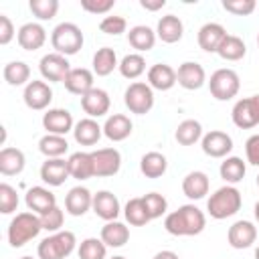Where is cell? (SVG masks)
I'll return each instance as SVG.
<instances>
[{
	"label": "cell",
	"mask_w": 259,
	"mask_h": 259,
	"mask_svg": "<svg viewBox=\"0 0 259 259\" xmlns=\"http://www.w3.org/2000/svg\"><path fill=\"white\" fill-rule=\"evenodd\" d=\"M206 227V214L196 204H182L168 212L164 219V229L174 237H194Z\"/></svg>",
	"instance_id": "obj_1"
},
{
	"label": "cell",
	"mask_w": 259,
	"mask_h": 259,
	"mask_svg": "<svg viewBox=\"0 0 259 259\" xmlns=\"http://www.w3.org/2000/svg\"><path fill=\"white\" fill-rule=\"evenodd\" d=\"M241 204H243V196L239 192L237 186L233 184H225L221 188H217L208 200H206V210L212 219L217 221H223V219H229V217H235L239 210H241Z\"/></svg>",
	"instance_id": "obj_2"
},
{
	"label": "cell",
	"mask_w": 259,
	"mask_h": 259,
	"mask_svg": "<svg viewBox=\"0 0 259 259\" xmlns=\"http://www.w3.org/2000/svg\"><path fill=\"white\" fill-rule=\"evenodd\" d=\"M40 231H42L40 217L34 214V212H30V210H24V212H16V217L10 221L8 231H6V237H8L10 247L20 249L28 241L36 239Z\"/></svg>",
	"instance_id": "obj_3"
},
{
	"label": "cell",
	"mask_w": 259,
	"mask_h": 259,
	"mask_svg": "<svg viewBox=\"0 0 259 259\" xmlns=\"http://www.w3.org/2000/svg\"><path fill=\"white\" fill-rule=\"evenodd\" d=\"M77 249V237L73 231H59L45 237L38 247L36 255L38 259H67Z\"/></svg>",
	"instance_id": "obj_4"
},
{
	"label": "cell",
	"mask_w": 259,
	"mask_h": 259,
	"mask_svg": "<svg viewBox=\"0 0 259 259\" xmlns=\"http://www.w3.org/2000/svg\"><path fill=\"white\" fill-rule=\"evenodd\" d=\"M83 42H85V36L75 22H61L51 32V45L55 53L65 57L77 55L83 49Z\"/></svg>",
	"instance_id": "obj_5"
},
{
	"label": "cell",
	"mask_w": 259,
	"mask_h": 259,
	"mask_svg": "<svg viewBox=\"0 0 259 259\" xmlns=\"http://www.w3.org/2000/svg\"><path fill=\"white\" fill-rule=\"evenodd\" d=\"M208 89H210V95L219 101H229L233 99L239 89H241V79H239V73L233 71V69H217L210 79H208Z\"/></svg>",
	"instance_id": "obj_6"
},
{
	"label": "cell",
	"mask_w": 259,
	"mask_h": 259,
	"mask_svg": "<svg viewBox=\"0 0 259 259\" xmlns=\"http://www.w3.org/2000/svg\"><path fill=\"white\" fill-rule=\"evenodd\" d=\"M125 107L136 115H146L154 107V89L144 81H134L123 93Z\"/></svg>",
	"instance_id": "obj_7"
},
{
	"label": "cell",
	"mask_w": 259,
	"mask_h": 259,
	"mask_svg": "<svg viewBox=\"0 0 259 259\" xmlns=\"http://www.w3.org/2000/svg\"><path fill=\"white\" fill-rule=\"evenodd\" d=\"M231 119L241 130H251V127L259 125V93L239 99L233 105Z\"/></svg>",
	"instance_id": "obj_8"
},
{
	"label": "cell",
	"mask_w": 259,
	"mask_h": 259,
	"mask_svg": "<svg viewBox=\"0 0 259 259\" xmlns=\"http://www.w3.org/2000/svg\"><path fill=\"white\" fill-rule=\"evenodd\" d=\"M95 178L115 176L121 168V154L117 148H97L91 152Z\"/></svg>",
	"instance_id": "obj_9"
},
{
	"label": "cell",
	"mask_w": 259,
	"mask_h": 259,
	"mask_svg": "<svg viewBox=\"0 0 259 259\" xmlns=\"http://www.w3.org/2000/svg\"><path fill=\"white\" fill-rule=\"evenodd\" d=\"M73 67L69 65L65 55L59 53H47L40 61H38V71L42 75V81H51V83H63L69 75Z\"/></svg>",
	"instance_id": "obj_10"
},
{
	"label": "cell",
	"mask_w": 259,
	"mask_h": 259,
	"mask_svg": "<svg viewBox=\"0 0 259 259\" xmlns=\"http://www.w3.org/2000/svg\"><path fill=\"white\" fill-rule=\"evenodd\" d=\"M22 99H24V105L28 109H34V111H42L51 105L53 101V89L47 81H40V79H32L26 87H24V93H22Z\"/></svg>",
	"instance_id": "obj_11"
},
{
	"label": "cell",
	"mask_w": 259,
	"mask_h": 259,
	"mask_svg": "<svg viewBox=\"0 0 259 259\" xmlns=\"http://www.w3.org/2000/svg\"><path fill=\"white\" fill-rule=\"evenodd\" d=\"M200 148L210 158H227L231 154V150H233V138L227 132L210 130V132H206L202 136Z\"/></svg>",
	"instance_id": "obj_12"
},
{
	"label": "cell",
	"mask_w": 259,
	"mask_h": 259,
	"mask_svg": "<svg viewBox=\"0 0 259 259\" xmlns=\"http://www.w3.org/2000/svg\"><path fill=\"white\" fill-rule=\"evenodd\" d=\"M42 127L47 130V134L67 136V134L73 132V127H75L73 113H71L69 109H63V107L47 109L45 115H42Z\"/></svg>",
	"instance_id": "obj_13"
},
{
	"label": "cell",
	"mask_w": 259,
	"mask_h": 259,
	"mask_svg": "<svg viewBox=\"0 0 259 259\" xmlns=\"http://www.w3.org/2000/svg\"><path fill=\"white\" fill-rule=\"evenodd\" d=\"M176 81L182 89L196 91L206 83V71L196 61H184L176 71Z\"/></svg>",
	"instance_id": "obj_14"
},
{
	"label": "cell",
	"mask_w": 259,
	"mask_h": 259,
	"mask_svg": "<svg viewBox=\"0 0 259 259\" xmlns=\"http://www.w3.org/2000/svg\"><path fill=\"white\" fill-rule=\"evenodd\" d=\"M227 241L233 249H249L257 241V227L251 221H235L227 231Z\"/></svg>",
	"instance_id": "obj_15"
},
{
	"label": "cell",
	"mask_w": 259,
	"mask_h": 259,
	"mask_svg": "<svg viewBox=\"0 0 259 259\" xmlns=\"http://www.w3.org/2000/svg\"><path fill=\"white\" fill-rule=\"evenodd\" d=\"M111 107V99H109V93L101 87H93L89 93H85L81 97V109L87 113V117H103Z\"/></svg>",
	"instance_id": "obj_16"
},
{
	"label": "cell",
	"mask_w": 259,
	"mask_h": 259,
	"mask_svg": "<svg viewBox=\"0 0 259 259\" xmlns=\"http://www.w3.org/2000/svg\"><path fill=\"white\" fill-rule=\"evenodd\" d=\"M24 202H26V208L30 212L40 217V214L49 212L53 206H57V196L47 186H32V188L26 190Z\"/></svg>",
	"instance_id": "obj_17"
},
{
	"label": "cell",
	"mask_w": 259,
	"mask_h": 259,
	"mask_svg": "<svg viewBox=\"0 0 259 259\" xmlns=\"http://www.w3.org/2000/svg\"><path fill=\"white\" fill-rule=\"evenodd\" d=\"M93 212L99 217V219H103L105 223H109V221H117V217H119V212H121V204H119V198L113 194V192H109V190H99V192H95L93 194Z\"/></svg>",
	"instance_id": "obj_18"
},
{
	"label": "cell",
	"mask_w": 259,
	"mask_h": 259,
	"mask_svg": "<svg viewBox=\"0 0 259 259\" xmlns=\"http://www.w3.org/2000/svg\"><path fill=\"white\" fill-rule=\"evenodd\" d=\"M93 206V194L85 186H73L65 196V210L71 217H83Z\"/></svg>",
	"instance_id": "obj_19"
},
{
	"label": "cell",
	"mask_w": 259,
	"mask_h": 259,
	"mask_svg": "<svg viewBox=\"0 0 259 259\" xmlns=\"http://www.w3.org/2000/svg\"><path fill=\"white\" fill-rule=\"evenodd\" d=\"M227 34L229 32H227V28L223 24H219V22H206V24H202L198 28L196 40H198V47L204 53H217Z\"/></svg>",
	"instance_id": "obj_20"
},
{
	"label": "cell",
	"mask_w": 259,
	"mask_h": 259,
	"mask_svg": "<svg viewBox=\"0 0 259 259\" xmlns=\"http://www.w3.org/2000/svg\"><path fill=\"white\" fill-rule=\"evenodd\" d=\"M16 40H18L20 49H24V51H38L47 42V30L38 22H24L18 28Z\"/></svg>",
	"instance_id": "obj_21"
},
{
	"label": "cell",
	"mask_w": 259,
	"mask_h": 259,
	"mask_svg": "<svg viewBox=\"0 0 259 259\" xmlns=\"http://www.w3.org/2000/svg\"><path fill=\"white\" fill-rule=\"evenodd\" d=\"M93 77H95L93 71H89V69H85V67H73V69L69 71L67 79L63 81V85H65V89H67L69 93L83 97L85 93H89V91L95 87V85H93Z\"/></svg>",
	"instance_id": "obj_22"
},
{
	"label": "cell",
	"mask_w": 259,
	"mask_h": 259,
	"mask_svg": "<svg viewBox=\"0 0 259 259\" xmlns=\"http://www.w3.org/2000/svg\"><path fill=\"white\" fill-rule=\"evenodd\" d=\"M71 178L69 164L63 158H47L40 166V180L49 186H61L65 180Z\"/></svg>",
	"instance_id": "obj_23"
},
{
	"label": "cell",
	"mask_w": 259,
	"mask_h": 259,
	"mask_svg": "<svg viewBox=\"0 0 259 259\" xmlns=\"http://www.w3.org/2000/svg\"><path fill=\"white\" fill-rule=\"evenodd\" d=\"M132 132H134V123L123 113H111L103 123V136L111 142H123L132 136Z\"/></svg>",
	"instance_id": "obj_24"
},
{
	"label": "cell",
	"mask_w": 259,
	"mask_h": 259,
	"mask_svg": "<svg viewBox=\"0 0 259 259\" xmlns=\"http://www.w3.org/2000/svg\"><path fill=\"white\" fill-rule=\"evenodd\" d=\"M176 71L168 63H156L148 69V85L156 91H170L176 85Z\"/></svg>",
	"instance_id": "obj_25"
},
{
	"label": "cell",
	"mask_w": 259,
	"mask_h": 259,
	"mask_svg": "<svg viewBox=\"0 0 259 259\" xmlns=\"http://www.w3.org/2000/svg\"><path fill=\"white\" fill-rule=\"evenodd\" d=\"M103 136V125L97 123L93 117H83L73 127V138L79 146H95Z\"/></svg>",
	"instance_id": "obj_26"
},
{
	"label": "cell",
	"mask_w": 259,
	"mask_h": 259,
	"mask_svg": "<svg viewBox=\"0 0 259 259\" xmlns=\"http://www.w3.org/2000/svg\"><path fill=\"white\" fill-rule=\"evenodd\" d=\"M210 180L202 170H192L182 178V192L190 200H200L208 194Z\"/></svg>",
	"instance_id": "obj_27"
},
{
	"label": "cell",
	"mask_w": 259,
	"mask_h": 259,
	"mask_svg": "<svg viewBox=\"0 0 259 259\" xmlns=\"http://www.w3.org/2000/svg\"><path fill=\"white\" fill-rule=\"evenodd\" d=\"M182 34H184V24L176 14H166L156 24V36L166 45L178 42L182 38Z\"/></svg>",
	"instance_id": "obj_28"
},
{
	"label": "cell",
	"mask_w": 259,
	"mask_h": 259,
	"mask_svg": "<svg viewBox=\"0 0 259 259\" xmlns=\"http://www.w3.org/2000/svg\"><path fill=\"white\" fill-rule=\"evenodd\" d=\"M24 166H26V158H24V152L20 148L6 146L0 150V174L16 176L24 170Z\"/></svg>",
	"instance_id": "obj_29"
},
{
	"label": "cell",
	"mask_w": 259,
	"mask_h": 259,
	"mask_svg": "<svg viewBox=\"0 0 259 259\" xmlns=\"http://www.w3.org/2000/svg\"><path fill=\"white\" fill-rule=\"evenodd\" d=\"M67 164H69V174L75 180H89V178L95 176L93 174V158H91V152H73L67 158Z\"/></svg>",
	"instance_id": "obj_30"
},
{
	"label": "cell",
	"mask_w": 259,
	"mask_h": 259,
	"mask_svg": "<svg viewBox=\"0 0 259 259\" xmlns=\"http://www.w3.org/2000/svg\"><path fill=\"white\" fill-rule=\"evenodd\" d=\"M99 239H101L107 247L119 249V247H123V245L130 241V229H127L123 223H119V221H109V223H105V225L101 227Z\"/></svg>",
	"instance_id": "obj_31"
},
{
	"label": "cell",
	"mask_w": 259,
	"mask_h": 259,
	"mask_svg": "<svg viewBox=\"0 0 259 259\" xmlns=\"http://www.w3.org/2000/svg\"><path fill=\"white\" fill-rule=\"evenodd\" d=\"M156 30H152L146 24H136L130 28L127 32V42L132 45V49H136V53H148L154 49L156 45Z\"/></svg>",
	"instance_id": "obj_32"
},
{
	"label": "cell",
	"mask_w": 259,
	"mask_h": 259,
	"mask_svg": "<svg viewBox=\"0 0 259 259\" xmlns=\"http://www.w3.org/2000/svg\"><path fill=\"white\" fill-rule=\"evenodd\" d=\"M219 174H221V178L227 182V184H237V182H241L243 178H245V174H247V164L243 162V158H239V156H227L223 162H221V166H219Z\"/></svg>",
	"instance_id": "obj_33"
},
{
	"label": "cell",
	"mask_w": 259,
	"mask_h": 259,
	"mask_svg": "<svg viewBox=\"0 0 259 259\" xmlns=\"http://www.w3.org/2000/svg\"><path fill=\"white\" fill-rule=\"evenodd\" d=\"M93 73L97 75V77H107V75H111L117 67H119V63H117V55H115V51L111 49V47H101V49H97V53L93 55Z\"/></svg>",
	"instance_id": "obj_34"
},
{
	"label": "cell",
	"mask_w": 259,
	"mask_h": 259,
	"mask_svg": "<svg viewBox=\"0 0 259 259\" xmlns=\"http://www.w3.org/2000/svg\"><path fill=\"white\" fill-rule=\"evenodd\" d=\"M168 170V160L160 152H146L140 160V172L146 178H160Z\"/></svg>",
	"instance_id": "obj_35"
},
{
	"label": "cell",
	"mask_w": 259,
	"mask_h": 259,
	"mask_svg": "<svg viewBox=\"0 0 259 259\" xmlns=\"http://www.w3.org/2000/svg\"><path fill=\"white\" fill-rule=\"evenodd\" d=\"M202 125L198 119H182L176 125L174 138L180 146H194L198 140H202Z\"/></svg>",
	"instance_id": "obj_36"
},
{
	"label": "cell",
	"mask_w": 259,
	"mask_h": 259,
	"mask_svg": "<svg viewBox=\"0 0 259 259\" xmlns=\"http://www.w3.org/2000/svg\"><path fill=\"white\" fill-rule=\"evenodd\" d=\"M4 81L12 87H20V85H28L30 83V67L24 61H10L4 65Z\"/></svg>",
	"instance_id": "obj_37"
},
{
	"label": "cell",
	"mask_w": 259,
	"mask_h": 259,
	"mask_svg": "<svg viewBox=\"0 0 259 259\" xmlns=\"http://www.w3.org/2000/svg\"><path fill=\"white\" fill-rule=\"evenodd\" d=\"M38 150L42 156L47 158H63L69 150V142L65 136H57V134H45L38 140Z\"/></svg>",
	"instance_id": "obj_38"
},
{
	"label": "cell",
	"mask_w": 259,
	"mask_h": 259,
	"mask_svg": "<svg viewBox=\"0 0 259 259\" xmlns=\"http://www.w3.org/2000/svg\"><path fill=\"white\" fill-rule=\"evenodd\" d=\"M217 55L225 61H241L245 55H247V47H245V40L237 34H227L225 40L221 42Z\"/></svg>",
	"instance_id": "obj_39"
},
{
	"label": "cell",
	"mask_w": 259,
	"mask_h": 259,
	"mask_svg": "<svg viewBox=\"0 0 259 259\" xmlns=\"http://www.w3.org/2000/svg\"><path fill=\"white\" fill-rule=\"evenodd\" d=\"M123 217L125 221L132 225V227H144L148 225L152 219L146 210V204H144V198L142 196H136V198H130L123 206Z\"/></svg>",
	"instance_id": "obj_40"
},
{
	"label": "cell",
	"mask_w": 259,
	"mask_h": 259,
	"mask_svg": "<svg viewBox=\"0 0 259 259\" xmlns=\"http://www.w3.org/2000/svg\"><path fill=\"white\" fill-rule=\"evenodd\" d=\"M119 73L125 79H138L146 71V59L142 53H130L119 61Z\"/></svg>",
	"instance_id": "obj_41"
},
{
	"label": "cell",
	"mask_w": 259,
	"mask_h": 259,
	"mask_svg": "<svg viewBox=\"0 0 259 259\" xmlns=\"http://www.w3.org/2000/svg\"><path fill=\"white\" fill-rule=\"evenodd\" d=\"M79 259H107V245L97 237H87L77 247Z\"/></svg>",
	"instance_id": "obj_42"
},
{
	"label": "cell",
	"mask_w": 259,
	"mask_h": 259,
	"mask_svg": "<svg viewBox=\"0 0 259 259\" xmlns=\"http://www.w3.org/2000/svg\"><path fill=\"white\" fill-rule=\"evenodd\" d=\"M142 198H144L146 210H148V214H150L152 221H154V219H160L162 214H166V210H168V200H166L164 194H160V192H148V194H144Z\"/></svg>",
	"instance_id": "obj_43"
},
{
	"label": "cell",
	"mask_w": 259,
	"mask_h": 259,
	"mask_svg": "<svg viewBox=\"0 0 259 259\" xmlns=\"http://www.w3.org/2000/svg\"><path fill=\"white\" fill-rule=\"evenodd\" d=\"M28 8L38 20H51L59 12V0H30Z\"/></svg>",
	"instance_id": "obj_44"
},
{
	"label": "cell",
	"mask_w": 259,
	"mask_h": 259,
	"mask_svg": "<svg viewBox=\"0 0 259 259\" xmlns=\"http://www.w3.org/2000/svg\"><path fill=\"white\" fill-rule=\"evenodd\" d=\"M18 208V192L14 186L8 182L0 184V212L2 214H12Z\"/></svg>",
	"instance_id": "obj_45"
},
{
	"label": "cell",
	"mask_w": 259,
	"mask_h": 259,
	"mask_svg": "<svg viewBox=\"0 0 259 259\" xmlns=\"http://www.w3.org/2000/svg\"><path fill=\"white\" fill-rule=\"evenodd\" d=\"M63 221H65V212L59 206H53L49 212L40 214V223H42V231L47 233H59L63 231Z\"/></svg>",
	"instance_id": "obj_46"
},
{
	"label": "cell",
	"mask_w": 259,
	"mask_h": 259,
	"mask_svg": "<svg viewBox=\"0 0 259 259\" xmlns=\"http://www.w3.org/2000/svg\"><path fill=\"white\" fill-rule=\"evenodd\" d=\"M99 30L105 32V34H111V36H119L121 32L127 30V20L123 16H105L101 22H99Z\"/></svg>",
	"instance_id": "obj_47"
},
{
	"label": "cell",
	"mask_w": 259,
	"mask_h": 259,
	"mask_svg": "<svg viewBox=\"0 0 259 259\" xmlns=\"http://www.w3.org/2000/svg\"><path fill=\"white\" fill-rule=\"evenodd\" d=\"M223 8L235 16H249L257 8V2L255 0H223Z\"/></svg>",
	"instance_id": "obj_48"
},
{
	"label": "cell",
	"mask_w": 259,
	"mask_h": 259,
	"mask_svg": "<svg viewBox=\"0 0 259 259\" xmlns=\"http://www.w3.org/2000/svg\"><path fill=\"white\" fill-rule=\"evenodd\" d=\"M115 6V0H81V8L91 14H105Z\"/></svg>",
	"instance_id": "obj_49"
},
{
	"label": "cell",
	"mask_w": 259,
	"mask_h": 259,
	"mask_svg": "<svg viewBox=\"0 0 259 259\" xmlns=\"http://www.w3.org/2000/svg\"><path fill=\"white\" fill-rule=\"evenodd\" d=\"M245 156L247 162L253 166H259V134H253L245 142Z\"/></svg>",
	"instance_id": "obj_50"
},
{
	"label": "cell",
	"mask_w": 259,
	"mask_h": 259,
	"mask_svg": "<svg viewBox=\"0 0 259 259\" xmlns=\"http://www.w3.org/2000/svg\"><path fill=\"white\" fill-rule=\"evenodd\" d=\"M14 34H18V32L14 30L12 20L6 14H0V45H8L14 38Z\"/></svg>",
	"instance_id": "obj_51"
},
{
	"label": "cell",
	"mask_w": 259,
	"mask_h": 259,
	"mask_svg": "<svg viewBox=\"0 0 259 259\" xmlns=\"http://www.w3.org/2000/svg\"><path fill=\"white\" fill-rule=\"evenodd\" d=\"M140 6H142L144 10L154 12V10L164 8V6H166V0H140Z\"/></svg>",
	"instance_id": "obj_52"
},
{
	"label": "cell",
	"mask_w": 259,
	"mask_h": 259,
	"mask_svg": "<svg viewBox=\"0 0 259 259\" xmlns=\"http://www.w3.org/2000/svg\"><path fill=\"white\" fill-rule=\"evenodd\" d=\"M154 259H180L178 257V253H174V251H158L156 255H154Z\"/></svg>",
	"instance_id": "obj_53"
},
{
	"label": "cell",
	"mask_w": 259,
	"mask_h": 259,
	"mask_svg": "<svg viewBox=\"0 0 259 259\" xmlns=\"http://www.w3.org/2000/svg\"><path fill=\"white\" fill-rule=\"evenodd\" d=\"M253 212H255V219L259 221V200L255 202V208H253Z\"/></svg>",
	"instance_id": "obj_54"
},
{
	"label": "cell",
	"mask_w": 259,
	"mask_h": 259,
	"mask_svg": "<svg viewBox=\"0 0 259 259\" xmlns=\"http://www.w3.org/2000/svg\"><path fill=\"white\" fill-rule=\"evenodd\" d=\"M109 259H125V257H121V255H113V257H109Z\"/></svg>",
	"instance_id": "obj_55"
},
{
	"label": "cell",
	"mask_w": 259,
	"mask_h": 259,
	"mask_svg": "<svg viewBox=\"0 0 259 259\" xmlns=\"http://www.w3.org/2000/svg\"><path fill=\"white\" fill-rule=\"evenodd\" d=\"M255 259H259V247L255 249Z\"/></svg>",
	"instance_id": "obj_56"
},
{
	"label": "cell",
	"mask_w": 259,
	"mask_h": 259,
	"mask_svg": "<svg viewBox=\"0 0 259 259\" xmlns=\"http://www.w3.org/2000/svg\"><path fill=\"white\" fill-rule=\"evenodd\" d=\"M20 259H34V257H30V255H24V257H20Z\"/></svg>",
	"instance_id": "obj_57"
},
{
	"label": "cell",
	"mask_w": 259,
	"mask_h": 259,
	"mask_svg": "<svg viewBox=\"0 0 259 259\" xmlns=\"http://www.w3.org/2000/svg\"><path fill=\"white\" fill-rule=\"evenodd\" d=\"M257 47H259V32H257Z\"/></svg>",
	"instance_id": "obj_58"
},
{
	"label": "cell",
	"mask_w": 259,
	"mask_h": 259,
	"mask_svg": "<svg viewBox=\"0 0 259 259\" xmlns=\"http://www.w3.org/2000/svg\"><path fill=\"white\" fill-rule=\"evenodd\" d=\"M257 186H259V174H257Z\"/></svg>",
	"instance_id": "obj_59"
}]
</instances>
